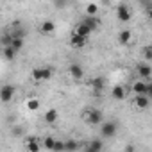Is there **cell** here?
<instances>
[{"mask_svg":"<svg viewBox=\"0 0 152 152\" xmlns=\"http://www.w3.org/2000/svg\"><path fill=\"white\" fill-rule=\"evenodd\" d=\"M75 34H79V36H83V38H88L93 31L84 23V22H81V23H77V25H75V31H73Z\"/></svg>","mask_w":152,"mask_h":152,"instance_id":"obj_11","label":"cell"},{"mask_svg":"<svg viewBox=\"0 0 152 152\" xmlns=\"http://www.w3.org/2000/svg\"><path fill=\"white\" fill-rule=\"evenodd\" d=\"M147 97H148V100H152V83H148V90H147Z\"/></svg>","mask_w":152,"mask_h":152,"instance_id":"obj_28","label":"cell"},{"mask_svg":"<svg viewBox=\"0 0 152 152\" xmlns=\"http://www.w3.org/2000/svg\"><path fill=\"white\" fill-rule=\"evenodd\" d=\"M83 118H84V122L86 124H90V125H102L104 122V115H102V111H99V109H86L84 111V115H83Z\"/></svg>","mask_w":152,"mask_h":152,"instance_id":"obj_1","label":"cell"},{"mask_svg":"<svg viewBox=\"0 0 152 152\" xmlns=\"http://www.w3.org/2000/svg\"><path fill=\"white\" fill-rule=\"evenodd\" d=\"M54 31H56V23H54L52 20H45V22L39 25V32H41V34H54Z\"/></svg>","mask_w":152,"mask_h":152,"instance_id":"obj_12","label":"cell"},{"mask_svg":"<svg viewBox=\"0 0 152 152\" xmlns=\"http://www.w3.org/2000/svg\"><path fill=\"white\" fill-rule=\"evenodd\" d=\"M138 75H140V77H143V79H147V77H150V75H152V68L148 66V64H138Z\"/></svg>","mask_w":152,"mask_h":152,"instance_id":"obj_17","label":"cell"},{"mask_svg":"<svg viewBox=\"0 0 152 152\" xmlns=\"http://www.w3.org/2000/svg\"><path fill=\"white\" fill-rule=\"evenodd\" d=\"M125 152H134V147H132V145H127V147H125Z\"/></svg>","mask_w":152,"mask_h":152,"instance_id":"obj_30","label":"cell"},{"mask_svg":"<svg viewBox=\"0 0 152 152\" xmlns=\"http://www.w3.org/2000/svg\"><path fill=\"white\" fill-rule=\"evenodd\" d=\"M100 134L104 138H113L116 134V124L115 122H104L100 125Z\"/></svg>","mask_w":152,"mask_h":152,"instance_id":"obj_4","label":"cell"},{"mask_svg":"<svg viewBox=\"0 0 152 152\" xmlns=\"http://www.w3.org/2000/svg\"><path fill=\"white\" fill-rule=\"evenodd\" d=\"M13 39H11V47L18 52L22 47H23V38H20V36H11Z\"/></svg>","mask_w":152,"mask_h":152,"instance_id":"obj_22","label":"cell"},{"mask_svg":"<svg viewBox=\"0 0 152 152\" xmlns=\"http://www.w3.org/2000/svg\"><path fill=\"white\" fill-rule=\"evenodd\" d=\"M31 77L34 83H43V81H48L52 77V68L45 66V68H34L31 72Z\"/></svg>","mask_w":152,"mask_h":152,"instance_id":"obj_2","label":"cell"},{"mask_svg":"<svg viewBox=\"0 0 152 152\" xmlns=\"http://www.w3.org/2000/svg\"><path fill=\"white\" fill-rule=\"evenodd\" d=\"M25 148L29 150V152H39V148H41V143L34 138V136H29L27 140H25Z\"/></svg>","mask_w":152,"mask_h":152,"instance_id":"obj_9","label":"cell"},{"mask_svg":"<svg viewBox=\"0 0 152 152\" xmlns=\"http://www.w3.org/2000/svg\"><path fill=\"white\" fill-rule=\"evenodd\" d=\"M64 150H66V145H64V141L57 140V141H56V145H54V152H64Z\"/></svg>","mask_w":152,"mask_h":152,"instance_id":"obj_26","label":"cell"},{"mask_svg":"<svg viewBox=\"0 0 152 152\" xmlns=\"http://www.w3.org/2000/svg\"><path fill=\"white\" fill-rule=\"evenodd\" d=\"M141 56H143L147 61H150V59H152V47H147V48H143V50H141Z\"/></svg>","mask_w":152,"mask_h":152,"instance_id":"obj_27","label":"cell"},{"mask_svg":"<svg viewBox=\"0 0 152 152\" xmlns=\"http://www.w3.org/2000/svg\"><path fill=\"white\" fill-rule=\"evenodd\" d=\"M64 145H66V152H75L79 148V141L77 140H68V141H64Z\"/></svg>","mask_w":152,"mask_h":152,"instance_id":"obj_24","label":"cell"},{"mask_svg":"<svg viewBox=\"0 0 152 152\" xmlns=\"http://www.w3.org/2000/svg\"><path fill=\"white\" fill-rule=\"evenodd\" d=\"M147 90H148V83H145V81H136L132 84V91L136 95H145L147 97Z\"/></svg>","mask_w":152,"mask_h":152,"instance_id":"obj_10","label":"cell"},{"mask_svg":"<svg viewBox=\"0 0 152 152\" xmlns=\"http://www.w3.org/2000/svg\"><path fill=\"white\" fill-rule=\"evenodd\" d=\"M86 43H88V38H83V36H79V34H75V32L70 36V45H72V48H84Z\"/></svg>","mask_w":152,"mask_h":152,"instance_id":"obj_6","label":"cell"},{"mask_svg":"<svg viewBox=\"0 0 152 152\" xmlns=\"http://www.w3.org/2000/svg\"><path fill=\"white\" fill-rule=\"evenodd\" d=\"M57 116H59V113H57V109H54V107L47 109V111H45V115H43L45 122H47V124H50V125L57 122Z\"/></svg>","mask_w":152,"mask_h":152,"instance_id":"obj_14","label":"cell"},{"mask_svg":"<svg viewBox=\"0 0 152 152\" xmlns=\"http://www.w3.org/2000/svg\"><path fill=\"white\" fill-rule=\"evenodd\" d=\"M111 95H113L115 100H124V99H125V90H124V86H113Z\"/></svg>","mask_w":152,"mask_h":152,"instance_id":"obj_18","label":"cell"},{"mask_svg":"<svg viewBox=\"0 0 152 152\" xmlns=\"http://www.w3.org/2000/svg\"><path fill=\"white\" fill-rule=\"evenodd\" d=\"M56 138H52V136H45L43 138V141H41V145L45 147V148H48V150H54V145H56Z\"/></svg>","mask_w":152,"mask_h":152,"instance_id":"obj_21","label":"cell"},{"mask_svg":"<svg viewBox=\"0 0 152 152\" xmlns=\"http://www.w3.org/2000/svg\"><path fill=\"white\" fill-rule=\"evenodd\" d=\"M27 109L29 111H38L39 109V100L38 99H29L27 100Z\"/></svg>","mask_w":152,"mask_h":152,"instance_id":"obj_25","label":"cell"},{"mask_svg":"<svg viewBox=\"0 0 152 152\" xmlns=\"http://www.w3.org/2000/svg\"><path fill=\"white\" fill-rule=\"evenodd\" d=\"M102 141L100 140H91L88 145H86V152H102Z\"/></svg>","mask_w":152,"mask_h":152,"instance_id":"obj_16","label":"cell"},{"mask_svg":"<svg viewBox=\"0 0 152 152\" xmlns=\"http://www.w3.org/2000/svg\"><path fill=\"white\" fill-rule=\"evenodd\" d=\"M86 16H95L97 13H99V4H93V2H90V4H86Z\"/></svg>","mask_w":152,"mask_h":152,"instance_id":"obj_20","label":"cell"},{"mask_svg":"<svg viewBox=\"0 0 152 152\" xmlns=\"http://www.w3.org/2000/svg\"><path fill=\"white\" fill-rule=\"evenodd\" d=\"M91 88H93V91L99 95V93H102V90H104V79H93L91 81Z\"/></svg>","mask_w":152,"mask_h":152,"instance_id":"obj_19","label":"cell"},{"mask_svg":"<svg viewBox=\"0 0 152 152\" xmlns=\"http://www.w3.org/2000/svg\"><path fill=\"white\" fill-rule=\"evenodd\" d=\"M147 16H148V20H152V4L147 6Z\"/></svg>","mask_w":152,"mask_h":152,"instance_id":"obj_29","label":"cell"},{"mask_svg":"<svg viewBox=\"0 0 152 152\" xmlns=\"http://www.w3.org/2000/svg\"><path fill=\"white\" fill-rule=\"evenodd\" d=\"M68 73H70V77L75 79V81H79V79L84 77V70H83V66L77 64V63H73V64L68 66Z\"/></svg>","mask_w":152,"mask_h":152,"instance_id":"obj_5","label":"cell"},{"mask_svg":"<svg viewBox=\"0 0 152 152\" xmlns=\"http://www.w3.org/2000/svg\"><path fill=\"white\" fill-rule=\"evenodd\" d=\"M131 39H132V32H131V29H124V31H120V34H118V43H120V45H129Z\"/></svg>","mask_w":152,"mask_h":152,"instance_id":"obj_13","label":"cell"},{"mask_svg":"<svg viewBox=\"0 0 152 152\" xmlns=\"http://www.w3.org/2000/svg\"><path fill=\"white\" fill-rule=\"evenodd\" d=\"M83 22H84V23H86V25H88V27H90L91 31H97V29L100 27V23H102V22H100V20L97 18V16H86V18H84Z\"/></svg>","mask_w":152,"mask_h":152,"instance_id":"obj_15","label":"cell"},{"mask_svg":"<svg viewBox=\"0 0 152 152\" xmlns=\"http://www.w3.org/2000/svg\"><path fill=\"white\" fill-rule=\"evenodd\" d=\"M15 57H16V50L13 47H6L4 48V59L6 61H13Z\"/></svg>","mask_w":152,"mask_h":152,"instance_id":"obj_23","label":"cell"},{"mask_svg":"<svg viewBox=\"0 0 152 152\" xmlns=\"http://www.w3.org/2000/svg\"><path fill=\"white\" fill-rule=\"evenodd\" d=\"M116 18L120 20V22H129L131 18H132V15H131V9H129V6L127 4H118V7H116Z\"/></svg>","mask_w":152,"mask_h":152,"instance_id":"obj_3","label":"cell"},{"mask_svg":"<svg viewBox=\"0 0 152 152\" xmlns=\"http://www.w3.org/2000/svg\"><path fill=\"white\" fill-rule=\"evenodd\" d=\"M15 97V86H4L2 88V91H0V99H2V102L4 104H7V102H11V99Z\"/></svg>","mask_w":152,"mask_h":152,"instance_id":"obj_8","label":"cell"},{"mask_svg":"<svg viewBox=\"0 0 152 152\" xmlns=\"http://www.w3.org/2000/svg\"><path fill=\"white\" fill-rule=\"evenodd\" d=\"M132 104H134V107L136 109H147L148 107V104H150V100H148V97H145V95H136L134 99H132Z\"/></svg>","mask_w":152,"mask_h":152,"instance_id":"obj_7","label":"cell"}]
</instances>
